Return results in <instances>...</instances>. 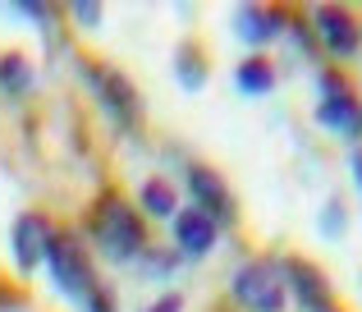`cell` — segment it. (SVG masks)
<instances>
[{"label": "cell", "instance_id": "6da1fadb", "mask_svg": "<svg viewBox=\"0 0 362 312\" xmlns=\"http://www.w3.org/2000/svg\"><path fill=\"white\" fill-rule=\"evenodd\" d=\"M92 234H97L101 253H106L110 262H129L142 253V216L133 212L129 202H124L119 193H101L97 207H92Z\"/></svg>", "mask_w": 362, "mask_h": 312}, {"label": "cell", "instance_id": "7a4b0ae2", "mask_svg": "<svg viewBox=\"0 0 362 312\" xmlns=\"http://www.w3.org/2000/svg\"><path fill=\"white\" fill-rule=\"evenodd\" d=\"M46 262H51V271H55V285H60L69 299H78L83 308H88L92 299L101 294V280H97V271H92L88 253L78 248V239H74V234H55V239H51V253H46Z\"/></svg>", "mask_w": 362, "mask_h": 312}, {"label": "cell", "instance_id": "3957f363", "mask_svg": "<svg viewBox=\"0 0 362 312\" xmlns=\"http://www.w3.org/2000/svg\"><path fill=\"white\" fill-rule=\"evenodd\" d=\"M317 120L326 129H335V134H349L358 138L362 134V106L354 97V88H349L344 74H321V106H317Z\"/></svg>", "mask_w": 362, "mask_h": 312}, {"label": "cell", "instance_id": "277c9868", "mask_svg": "<svg viewBox=\"0 0 362 312\" xmlns=\"http://www.w3.org/2000/svg\"><path fill=\"white\" fill-rule=\"evenodd\" d=\"M234 299L252 312H280L284 308V280L275 262H247L234 276Z\"/></svg>", "mask_w": 362, "mask_h": 312}, {"label": "cell", "instance_id": "5b68a950", "mask_svg": "<svg viewBox=\"0 0 362 312\" xmlns=\"http://www.w3.org/2000/svg\"><path fill=\"white\" fill-rule=\"evenodd\" d=\"M317 37L330 55H354L362 46V28H358L354 9H344V5H321L317 9Z\"/></svg>", "mask_w": 362, "mask_h": 312}, {"label": "cell", "instance_id": "8992f818", "mask_svg": "<svg viewBox=\"0 0 362 312\" xmlns=\"http://www.w3.org/2000/svg\"><path fill=\"white\" fill-rule=\"evenodd\" d=\"M51 239H55V230H51L46 216H37V212L18 216L14 221V262H18V271H33L37 262H46Z\"/></svg>", "mask_w": 362, "mask_h": 312}, {"label": "cell", "instance_id": "52a82bcc", "mask_svg": "<svg viewBox=\"0 0 362 312\" xmlns=\"http://www.w3.org/2000/svg\"><path fill=\"white\" fill-rule=\"evenodd\" d=\"M188 188H193L197 207H202L211 221H225V225H230L234 216H239V207H234V197H230V188H225V179L216 175L211 166H188Z\"/></svg>", "mask_w": 362, "mask_h": 312}, {"label": "cell", "instance_id": "ba28073f", "mask_svg": "<svg viewBox=\"0 0 362 312\" xmlns=\"http://www.w3.org/2000/svg\"><path fill=\"white\" fill-rule=\"evenodd\" d=\"M284 276H289V285H293V299H298V304L308 308V312H339V308H335V299H330L326 276H321L312 262L289 258V262H284Z\"/></svg>", "mask_w": 362, "mask_h": 312}, {"label": "cell", "instance_id": "9c48e42d", "mask_svg": "<svg viewBox=\"0 0 362 312\" xmlns=\"http://www.w3.org/2000/svg\"><path fill=\"white\" fill-rule=\"evenodd\" d=\"M216 234H221V225H216L202 207H188L184 216H175V243L184 248V258H202V253H211Z\"/></svg>", "mask_w": 362, "mask_h": 312}, {"label": "cell", "instance_id": "30bf717a", "mask_svg": "<svg viewBox=\"0 0 362 312\" xmlns=\"http://www.w3.org/2000/svg\"><path fill=\"white\" fill-rule=\"evenodd\" d=\"M92 83H97L101 101L115 110V120H124V125H133V120H138V92H133V83L124 79L119 69H106V64H97V69H92Z\"/></svg>", "mask_w": 362, "mask_h": 312}, {"label": "cell", "instance_id": "8fae6325", "mask_svg": "<svg viewBox=\"0 0 362 312\" xmlns=\"http://www.w3.org/2000/svg\"><path fill=\"white\" fill-rule=\"evenodd\" d=\"M280 23H284V14H280V9H271V5H243L239 18H234L239 37H243V42H252V46H266L275 33H280Z\"/></svg>", "mask_w": 362, "mask_h": 312}, {"label": "cell", "instance_id": "7c38bea8", "mask_svg": "<svg viewBox=\"0 0 362 312\" xmlns=\"http://www.w3.org/2000/svg\"><path fill=\"white\" fill-rule=\"evenodd\" d=\"M37 74L33 64H28L23 51H5L0 55V92H9V97H23V92H33Z\"/></svg>", "mask_w": 362, "mask_h": 312}, {"label": "cell", "instance_id": "4fadbf2b", "mask_svg": "<svg viewBox=\"0 0 362 312\" xmlns=\"http://www.w3.org/2000/svg\"><path fill=\"white\" fill-rule=\"evenodd\" d=\"M142 212L156 216V221H175V216H179L175 188H170L165 179H147V184H142Z\"/></svg>", "mask_w": 362, "mask_h": 312}, {"label": "cell", "instance_id": "5bb4252c", "mask_svg": "<svg viewBox=\"0 0 362 312\" xmlns=\"http://www.w3.org/2000/svg\"><path fill=\"white\" fill-rule=\"evenodd\" d=\"M239 88H243V92H271V88H275V64L262 60V55L243 60V64H239Z\"/></svg>", "mask_w": 362, "mask_h": 312}, {"label": "cell", "instance_id": "9a60e30c", "mask_svg": "<svg viewBox=\"0 0 362 312\" xmlns=\"http://www.w3.org/2000/svg\"><path fill=\"white\" fill-rule=\"evenodd\" d=\"M179 83H184L188 92H197V88L206 83V60H202V51H197L193 42L179 51Z\"/></svg>", "mask_w": 362, "mask_h": 312}, {"label": "cell", "instance_id": "2e32d148", "mask_svg": "<svg viewBox=\"0 0 362 312\" xmlns=\"http://www.w3.org/2000/svg\"><path fill=\"white\" fill-rule=\"evenodd\" d=\"M28 304V294L18 285H9V280H0V312H18Z\"/></svg>", "mask_w": 362, "mask_h": 312}, {"label": "cell", "instance_id": "e0dca14e", "mask_svg": "<svg viewBox=\"0 0 362 312\" xmlns=\"http://www.w3.org/2000/svg\"><path fill=\"white\" fill-rule=\"evenodd\" d=\"M321 230L326 234H344V207L339 202H330L326 212H321Z\"/></svg>", "mask_w": 362, "mask_h": 312}, {"label": "cell", "instance_id": "ac0fdd59", "mask_svg": "<svg viewBox=\"0 0 362 312\" xmlns=\"http://www.w3.org/2000/svg\"><path fill=\"white\" fill-rule=\"evenodd\" d=\"M74 18H78V23H88V28H97L101 23V5H74Z\"/></svg>", "mask_w": 362, "mask_h": 312}, {"label": "cell", "instance_id": "d6986e66", "mask_svg": "<svg viewBox=\"0 0 362 312\" xmlns=\"http://www.w3.org/2000/svg\"><path fill=\"white\" fill-rule=\"evenodd\" d=\"M184 308V294H165L160 304H151V308H142V312H179Z\"/></svg>", "mask_w": 362, "mask_h": 312}, {"label": "cell", "instance_id": "ffe728a7", "mask_svg": "<svg viewBox=\"0 0 362 312\" xmlns=\"http://www.w3.org/2000/svg\"><path fill=\"white\" fill-rule=\"evenodd\" d=\"M88 312H115V299H110L106 289H101V294H97V299L88 304Z\"/></svg>", "mask_w": 362, "mask_h": 312}, {"label": "cell", "instance_id": "44dd1931", "mask_svg": "<svg viewBox=\"0 0 362 312\" xmlns=\"http://www.w3.org/2000/svg\"><path fill=\"white\" fill-rule=\"evenodd\" d=\"M354 175H358V188H362V152H354Z\"/></svg>", "mask_w": 362, "mask_h": 312}]
</instances>
